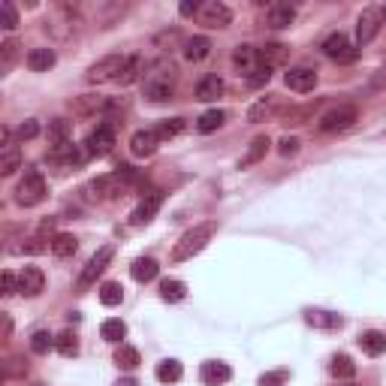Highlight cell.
<instances>
[{
    "instance_id": "cell-10",
    "label": "cell",
    "mask_w": 386,
    "mask_h": 386,
    "mask_svg": "<svg viewBox=\"0 0 386 386\" xmlns=\"http://www.w3.org/2000/svg\"><path fill=\"white\" fill-rule=\"evenodd\" d=\"M233 21V9L226 4H218V0H211V4H202L199 9V25L209 28V30H223L230 28Z\"/></svg>"
},
{
    "instance_id": "cell-4",
    "label": "cell",
    "mask_w": 386,
    "mask_h": 386,
    "mask_svg": "<svg viewBox=\"0 0 386 386\" xmlns=\"http://www.w3.org/2000/svg\"><path fill=\"white\" fill-rule=\"evenodd\" d=\"M112 257H115V245H103V247H97V254L88 259V266L82 269V275H78V281H76V290H88V287H94L97 278H100V275H103V271L109 269Z\"/></svg>"
},
{
    "instance_id": "cell-3",
    "label": "cell",
    "mask_w": 386,
    "mask_h": 386,
    "mask_svg": "<svg viewBox=\"0 0 386 386\" xmlns=\"http://www.w3.org/2000/svg\"><path fill=\"white\" fill-rule=\"evenodd\" d=\"M45 193H49V185H45L42 172L40 169H28L25 178H21L18 187H16V202L18 206H25V209H33L45 199Z\"/></svg>"
},
{
    "instance_id": "cell-43",
    "label": "cell",
    "mask_w": 386,
    "mask_h": 386,
    "mask_svg": "<svg viewBox=\"0 0 386 386\" xmlns=\"http://www.w3.org/2000/svg\"><path fill=\"white\" fill-rule=\"evenodd\" d=\"M160 296H163V302H181L187 296V287L181 281H163L160 283Z\"/></svg>"
},
{
    "instance_id": "cell-22",
    "label": "cell",
    "mask_w": 386,
    "mask_h": 386,
    "mask_svg": "<svg viewBox=\"0 0 386 386\" xmlns=\"http://www.w3.org/2000/svg\"><path fill=\"white\" fill-rule=\"evenodd\" d=\"M73 112L76 115H97V112H106L112 103L106 97H100V94H85V97H78V100H73Z\"/></svg>"
},
{
    "instance_id": "cell-31",
    "label": "cell",
    "mask_w": 386,
    "mask_h": 386,
    "mask_svg": "<svg viewBox=\"0 0 386 386\" xmlns=\"http://www.w3.org/2000/svg\"><path fill=\"white\" fill-rule=\"evenodd\" d=\"M329 371H332V378H338V380H350L356 374V362L347 353H338V356H332V362H329Z\"/></svg>"
},
{
    "instance_id": "cell-25",
    "label": "cell",
    "mask_w": 386,
    "mask_h": 386,
    "mask_svg": "<svg viewBox=\"0 0 386 386\" xmlns=\"http://www.w3.org/2000/svg\"><path fill=\"white\" fill-rule=\"evenodd\" d=\"M259 52V64H266V66H271V70H275L278 64H283L290 58V49L283 42H266L263 49H257Z\"/></svg>"
},
{
    "instance_id": "cell-49",
    "label": "cell",
    "mask_w": 386,
    "mask_h": 386,
    "mask_svg": "<svg viewBox=\"0 0 386 386\" xmlns=\"http://www.w3.org/2000/svg\"><path fill=\"white\" fill-rule=\"evenodd\" d=\"M16 136H18L21 142H28V139H37V136H40V124L33 121V118H30V121H25V124H18Z\"/></svg>"
},
{
    "instance_id": "cell-13",
    "label": "cell",
    "mask_w": 386,
    "mask_h": 386,
    "mask_svg": "<svg viewBox=\"0 0 386 386\" xmlns=\"http://www.w3.org/2000/svg\"><path fill=\"white\" fill-rule=\"evenodd\" d=\"M42 290H45V275H42V269H37V266H25V269L18 271V293H21V296L33 299V296H40Z\"/></svg>"
},
{
    "instance_id": "cell-38",
    "label": "cell",
    "mask_w": 386,
    "mask_h": 386,
    "mask_svg": "<svg viewBox=\"0 0 386 386\" xmlns=\"http://www.w3.org/2000/svg\"><path fill=\"white\" fill-rule=\"evenodd\" d=\"M181 130H185V118H166V121H160V124L154 127V133H157V139H160V142L175 139Z\"/></svg>"
},
{
    "instance_id": "cell-26",
    "label": "cell",
    "mask_w": 386,
    "mask_h": 386,
    "mask_svg": "<svg viewBox=\"0 0 386 386\" xmlns=\"http://www.w3.org/2000/svg\"><path fill=\"white\" fill-rule=\"evenodd\" d=\"M211 54V40L209 37H190L185 42V58L190 64H199V61H206Z\"/></svg>"
},
{
    "instance_id": "cell-28",
    "label": "cell",
    "mask_w": 386,
    "mask_h": 386,
    "mask_svg": "<svg viewBox=\"0 0 386 386\" xmlns=\"http://www.w3.org/2000/svg\"><path fill=\"white\" fill-rule=\"evenodd\" d=\"M133 281H139V283H148V281H154L157 278V271H160V266H157V259H151V257H139L133 263Z\"/></svg>"
},
{
    "instance_id": "cell-24",
    "label": "cell",
    "mask_w": 386,
    "mask_h": 386,
    "mask_svg": "<svg viewBox=\"0 0 386 386\" xmlns=\"http://www.w3.org/2000/svg\"><path fill=\"white\" fill-rule=\"evenodd\" d=\"M269 136H257V139L247 145V151H245V157L238 160V169H251V166H257L259 160L266 157V151H269Z\"/></svg>"
},
{
    "instance_id": "cell-42",
    "label": "cell",
    "mask_w": 386,
    "mask_h": 386,
    "mask_svg": "<svg viewBox=\"0 0 386 386\" xmlns=\"http://www.w3.org/2000/svg\"><path fill=\"white\" fill-rule=\"evenodd\" d=\"M52 347H54V335H49L45 329H37V332L30 335V350H33L37 356H45Z\"/></svg>"
},
{
    "instance_id": "cell-52",
    "label": "cell",
    "mask_w": 386,
    "mask_h": 386,
    "mask_svg": "<svg viewBox=\"0 0 386 386\" xmlns=\"http://www.w3.org/2000/svg\"><path fill=\"white\" fill-rule=\"evenodd\" d=\"M16 290H18V278L13 275V271H4V290H0L4 293V299H9Z\"/></svg>"
},
{
    "instance_id": "cell-54",
    "label": "cell",
    "mask_w": 386,
    "mask_h": 386,
    "mask_svg": "<svg viewBox=\"0 0 386 386\" xmlns=\"http://www.w3.org/2000/svg\"><path fill=\"white\" fill-rule=\"evenodd\" d=\"M9 332H13V320H9V317L4 314V335L9 338Z\"/></svg>"
},
{
    "instance_id": "cell-40",
    "label": "cell",
    "mask_w": 386,
    "mask_h": 386,
    "mask_svg": "<svg viewBox=\"0 0 386 386\" xmlns=\"http://www.w3.org/2000/svg\"><path fill=\"white\" fill-rule=\"evenodd\" d=\"M18 169H21V151L18 148H9V151L0 154V175L9 178V175H16Z\"/></svg>"
},
{
    "instance_id": "cell-46",
    "label": "cell",
    "mask_w": 386,
    "mask_h": 386,
    "mask_svg": "<svg viewBox=\"0 0 386 386\" xmlns=\"http://www.w3.org/2000/svg\"><path fill=\"white\" fill-rule=\"evenodd\" d=\"M45 247H52V242L45 235H30V238H25V245H18V254H42Z\"/></svg>"
},
{
    "instance_id": "cell-34",
    "label": "cell",
    "mask_w": 386,
    "mask_h": 386,
    "mask_svg": "<svg viewBox=\"0 0 386 386\" xmlns=\"http://www.w3.org/2000/svg\"><path fill=\"white\" fill-rule=\"evenodd\" d=\"M359 347L365 350L368 356H380L383 350H386V335L383 332H374V329H371V332H362L359 335Z\"/></svg>"
},
{
    "instance_id": "cell-2",
    "label": "cell",
    "mask_w": 386,
    "mask_h": 386,
    "mask_svg": "<svg viewBox=\"0 0 386 386\" xmlns=\"http://www.w3.org/2000/svg\"><path fill=\"white\" fill-rule=\"evenodd\" d=\"M214 233H218V221H202L197 226H190V230L175 242L169 259H172V263H187V259H193L199 251H206V245L214 238Z\"/></svg>"
},
{
    "instance_id": "cell-41",
    "label": "cell",
    "mask_w": 386,
    "mask_h": 386,
    "mask_svg": "<svg viewBox=\"0 0 386 386\" xmlns=\"http://www.w3.org/2000/svg\"><path fill=\"white\" fill-rule=\"evenodd\" d=\"M54 347H58V353L61 356H76L78 353V338L70 332V329H66V332H61V335H54Z\"/></svg>"
},
{
    "instance_id": "cell-44",
    "label": "cell",
    "mask_w": 386,
    "mask_h": 386,
    "mask_svg": "<svg viewBox=\"0 0 386 386\" xmlns=\"http://www.w3.org/2000/svg\"><path fill=\"white\" fill-rule=\"evenodd\" d=\"M308 323L311 326H323V329H338L344 320L338 314H329V311H308Z\"/></svg>"
},
{
    "instance_id": "cell-8",
    "label": "cell",
    "mask_w": 386,
    "mask_h": 386,
    "mask_svg": "<svg viewBox=\"0 0 386 386\" xmlns=\"http://www.w3.org/2000/svg\"><path fill=\"white\" fill-rule=\"evenodd\" d=\"M320 49L329 61H338V64H353L356 54H359V49L344 37V33H329Z\"/></svg>"
},
{
    "instance_id": "cell-7",
    "label": "cell",
    "mask_w": 386,
    "mask_h": 386,
    "mask_svg": "<svg viewBox=\"0 0 386 386\" xmlns=\"http://www.w3.org/2000/svg\"><path fill=\"white\" fill-rule=\"evenodd\" d=\"M124 66V58L121 54H106V58H100L97 64L88 66L85 73V82L88 85H103V82H118V73Z\"/></svg>"
},
{
    "instance_id": "cell-48",
    "label": "cell",
    "mask_w": 386,
    "mask_h": 386,
    "mask_svg": "<svg viewBox=\"0 0 386 386\" xmlns=\"http://www.w3.org/2000/svg\"><path fill=\"white\" fill-rule=\"evenodd\" d=\"M181 40V33L172 28V30H163V33H157V37H154V45H157V49H172V45Z\"/></svg>"
},
{
    "instance_id": "cell-39",
    "label": "cell",
    "mask_w": 386,
    "mask_h": 386,
    "mask_svg": "<svg viewBox=\"0 0 386 386\" xmlns=\"http://www.w3.org/2000/svg\"><path fill=\"white\" fill-rule=\"evenodd\" d=\"M100 302L109 305V308H115V305L124 302V287L115 283V281H106L103 287H100Z\"/></svg>"
},
{
    "instance_id": "cell-35",
    "label": "cell",
    "mask_w": 386,
    "mask_h": 386,
    "mask_svg": "<svg viewBox=\"0 0 386 386\" xmlns=\"http://www.w3.org/2000/svg\"><path fill=\"white\" fill-rule=\"evenodd\" d=\"M70 121H64V118H54L49 121V130H45V136H49V145H64V142H70Z\"/></svg>"
},
{
    "instance_id": "cell-33",
    "label": "cell",
    "mask_w": 386,
    "mask_h": 386,
    "mask_svg": "<svg viewBox=\"0 0 386 386\" xmlns=\"http://www.w3.org/2000/svg\"><path fill=\"white\" fill-rule=\"evenodd\" d=\"M139 362H142V356H139V350H136V347L121 344V347L115 350V365H118V368L136 371V368H139Z\"/></svg>"
},
{
    "instance_id": "cell-29",
    "label": "cell",
    "mask_w": 386,
    "mask_h": 386,
    "mask_svg": "<svg viewBox=\"0 0 386 386\" xmlns=\"http://www.w3.org/2000/svg\"><path fill=\"white\" fill-rule=\"evenodd\" d=\"M275 109H278V100L275 97H263V100H257V103L247 109V121L259 124V121H266V118L275 115Z\"/></svg>"
},
{
    "instance_id": "cell-5",
    "label": "cell",
    "mask_w": 386,
    "mask_h": 386,
    "mask_svg": "<svg viewBox=\"0 0 386 386\" xmlns=\"http://www.w3.org/2000/svg\"><path fill=\"white\" fill-rule=\"evenodd\" d=\"M356 118H359V109L350 106V103H344V106L329 109L326 115L317 121V130H320V133H341V130H350V127H353Z\"/></svg>"
},
{
    "instance_id": "cell-1",
    "label": "cell",
    "mask_w": 386,
    "mask_h": 386,
    "mask_svg": "<svg viewBox=\"0 0 386 386\" xmlns=\"http://www.w3.org/2000/svg\"><path fill=\"white\" fill-rule=\"evenodd\" d=\"M145 78V97L151 100V103H169V100L175 97V85H178V66L172 61H154L148 66V73L142 76Z\"/></svg>"
},
{
    "instance_id": "cell-50",
    "label": "cell",
    "mask_w": 386,
    "mask_h": 386,
    "mask_svg": "<svg viewBox=\"0 0 386 386\" xmlns=\"http://www.w3.org/2000/svg\"><path fill=\"white\" fill-rule=\"evenodd\" d=\"M287 378H290V371H269V374H263V378H259V386H283L287 383Z\"/></svg>"
},
{
    "instance_id": "cell-45",
    "label": "cell",
    "mask_w": 386,
    "mask_h": 386,
    "mask_svg": "<svg viewBox=\"0 0 386 386\" xmlns=\"http://www.w3.org/2000/svg\"><path fill=\"white\" fill-rule=\"evenodd\" d=\"M0 28H4V30H16L18 28V13H16L13 0H4V4H0Z\"/></svg>"
},
{
    "instance_id": "cell-18",
    "label": "cell",
    "mask_w": 386,
    "mask_h": 386,
    "mask_svg": "<svg viewBox=\"0 0 386 386\" xmlns=\"http://www.w3.org/2000/svg\"><path fill=\"white\" fill-rule=\"evenodd\" d=\"M157 145H160V139H157L154 130H136L130 136V151L133 157H151L157 151Z\"/></svg>"
},
{
    "instance_id": "cell-30",
    "label": "cell",
    "mask_w": 386,
    "mask_h": 386,
    "mask_svg": "<svg viewBox=\"0 0 386 386\" xmlns=\"http://www.w3.org/2000/svg\"><path fill=\"white\" fill-rule=\"evenodd\" d=\"M78 251V238L76 235H70V233H58L52 238V254L54 257H61V259H66V257H73Z\"/></svg>"
},
{
    "instance_id": "cell-47",
    "label": "cell",
    "mask_w": 386,
    "mask_h": 386,
    "mask_svg": "<svg viewBox=\"0 0 386 386\" xmlns=\"http://www.w3.org/2000/svg\"><path fill=\"white\" fill-rule=\"evenodd\" d=\"M269 78H271V66H266V64H259L257 70L247 76V85L251 88H263V85H269Z\"/></svg>"
},
{
    "instance_id": "cell-53",
    "label": "cell",
    "mask_w": 386,
    "mask_h": 386,
    "mask_svg": "<svg viewBox=\"0 0 386 386\" xmlns=\"http://www.w3.org/2000/svg\"><path fill=\"white\" fill-rule=\"evenodd\" d=\"M199 9H202V6L197 4V0H193V4H190V0H187V4H181V6H178V13H181V16H197V13H199Z\"/></svg>"
},
{
    "instance_id": "cell-37",
    "label": "cell",
    "mask_w": 386,
    "mask_h": 386,
    "mask_svg": "<svg viewBox=\"0 0 386 386\" xmlns=\"http://www.w3.org/2000/svg\"><path fill=\"white\" fill-rule=\"evenodd\" d=\"M100 335H103L109 344H121V338L127 335V323L118 320V317H112V320H106L103 326H100Z\"/></svg>"
},
{
    "instance_id": "cell-15",
    "label": "cell",
    "mask_w": 386,
    "mask_h": 386,
    "mask_svg": "<svg viewBox=\"0 0 386 386\" xmlns=\"http://www.w3.org/2000/svg\"><path fill=\"white\" fill-rule=\"evenodd\" d=\"M85 157H88V151H82L73 142L52 145V148H49V160L52 163H61V166H78V163H85Z\"/></svg>"
},
{
    "instance_id": "cell-32",
    "label": "cell",
    "mask_w": 386,
    "mask_h": 386,
    "mask_svg": "<svg viewBox=\"0 0 386 386\" xmlns=\"http://www.w3.org/2000/svg\"><path fill=\"white\" fill-rule=\"evenodd\" d=\"M223 121H226V112L223 109H209V112H202V115H199L197 130L199 133H214V130L223 127Z\"/></svg>"
},
{
    "instance_id": "cell-12",
    "label": "cell",
    "mask_w": 386,
    "mask_h": 386,
    "mask_svg": "<svg viewBox=\"0 0 386 386\" xmlns=\"http://www.w3.org/2000/svg\"><path fill=\"white\" fill-rule=\"evenodd\" d=\"M160 206H163V190H151V193H145V199L139 202V206L133 209V214H130V223L133 226H142V223H148L157 211H160Z\"/></svg>"
},
{
    "instance_id": "cell-55",
    "label": "cell",
    "mask_w": 386,
    "mask_h": 386,
    "mask_svg": "<svg viewBox=\"0 0 386 386\" xmlns=\"http://www.w3.org/2000/svg\"><path fill=\"white\" fill-rule=\"evenodd\" d=\"M118 386H139V383H136L133 378H127V380H118Z\"/></svg>"
},
{
    "instance_id": "cell-36",
    "label": "cell",
    "mask_w": 386,
    "mask_h": 386,
    "mask_svg": "<svg viewBox=\"0 0 386 386\" xmlns=\"http://www.w3.org/2000/svg\"><path fill=\"white\" fill-rule=\"evenodd\" d=\"M18 49H21V45H18V40H13V37L0 42V70H4V73L13 70V64L18 61Z\"/></svg>"
},
{
    "instance_id": "cell-9",
    "label": "cell",
    "mask_w": 386,
    "mask_h": 386,
    "mask_svg": "<svg viewBox=\"0 0 386 386\" xmlns=\"http://www.w3.org/2000/svg\"><path fill=\"white\" fill-rule=\"evenodd\" d=\"M112 148H115V127H112V124H97L85 139V151L97 154V157H106Z\"/></svg>"
},
{
    "instance_id": "cell-14",
    "label": "cell",
    "mask_w": 386,
    "mask_h": 386,
    "mask_svg": "<svg viewBox=\"0 0 386 386\" xmlns=\"http://www.w3.org/2000/svg\"><path fill=\"white\" fill-rule=\"evenodd\" d=\"M283 85L290 90H296V94H308V90L317 88V73L308 70V66H293V70L283 76Z\"/></svg>"
},
{
    "instance_id": "cell-16",
    "label": "cell",
    "mask_w": 386,
    "mask_h": 386,
    "mask_svg": "<svg viewBox=\"0 0 386 386\" xmlns=\"http://www.w3.org/2000/svg\"><path fill=\"white\" fill-rule=\"evenodd\" d=\"M233 66L247 78L259 66V52L254 49V45H235L233 49Z\"/></svg>"
},
{
    "instance_id": "cell-51",
    "label": "cell",
    "mask_w": 386,
    "mask_h": 386,
    "mask_svg": "<svg viewBox=\"0 0 386 386\" xmlns=\"http://www.w3.org/2000/svg\"><path fill=\"white\" fill-rule=\"evenodd\" d=\"M278 151H281V157L299 154V139H296V136H283V139L278 142Z\"/></svg>"
},
{
    "instance_id": "cell-20",
    "label": "cell",
    "mask_w": 386,
    "mask_h": 386,
    "mask_svg": "<svg viewBox=\"0 0 386 386\" xmlns=\"http://www.w3.org/2000/svg\"><path fill=\"white\" fill-rule=\"evenodd\" d=\"M142 76H145V61L139 58V54H127V58H124L121 73H118V85H121V88L136 85Z\"/></svg>"
},
{
    "instance_id": "cell-27",
    "label": "cell",
    "mask_w": 386,
    "mask_h": 386,
    "mask_svg": "<svg viewBox=\"0 0 386 386\" xmlns=\"http://www.w3.org/2000/svg\"><path fill=\"white\" fill-rule=\"evenodd\" d=\"M154 378L160 383H178L181 378H185V365H181L178 359H163L160 365L154 368Z\"/></svg>"
},
{
    "instance_id": "cell-56",
    "label": "cell",
    "mask_w": 386,
    "mask_h": 386,
    "mask_svg": "<svg viewBox=\"0 0 386 386\" xmlns=\"http://www.w3.org/2000/svg\"><path fill=\"white\" fill-rule=\"evenodd\" d=\"M380 21H383V25H386V9H383V13H380Z\"/></svg>"
},
{
    "instance_id": "cell-23",
    "label": "cell",
    "mask_w": 386,
    "mask_h": 386,
    "mask_svg": "<svg viewBox=\"0 0 386 386\" xmlns=\"http://www.w3.org/2000/svg\"><path fill=\"white\" fill-rule=\"evenodd\" d=\"M54 64H58V54H54V49H45V45H42V49H30L28 52V66H30L33 73H49Z\"/></svg>"
},
{
    "instance_id": "cell-57",
    "label": "cell",
    "mask_w": 386,
    "mask_h": 386,
    "mask_svg": "<svg viewBox=\"0 0 386 386\" xmlns=\"http://www.w3.org/2000/svg\"><path fill=\"white\" fill-rule=\"evenodd\" d=\"M37 386H42V383H37Z\"/></svg>"
},
{
    "instance_id": "cell-17",
    "label": "cell",
    "mask_w": 386,
    "mask_h": 386,
    "mask_svg": "<svg viewBox=\"0 0 386 386\" xmlns=\"http://www.w3.org/2000/svg\"><path fill=\"white\" fill-rule=\"evenodd\" d=\"M293 21H296V6H290V4H271L266 9V25L269 28L283 30V28H290Z\"/></svg>"
},
{
    "instance_id": "cell-6",
    "label": "cell",
    "mask_w": 386,
    "mask_h": 386,
    "mask_svg": "<svg viewBox=\"0 0 386 386\" xmlns=\"http://www.w3.org/2000/svg\"><path fill=\"white\" fill-rule=\"evenodd\" d=\"M124 190H127V181H124L118 172L100 175V178H94V181H90V185L85 187L88 199H97V202H103V199H118Z\"/></svg>"
},
{
    "instance_id": "cell-11",
    "label": "cell",
    "mask_w": 386,
    "mask_h": 386,
    "mask_svg": "<svg viewBox=\"0 0 386 386\" xmlns=\"http://www.w3.org/2000/svg\"><path fill=\"white\" fill-rule=\"evenodd\" d=\"M380 13L374 6H368V9H362L359 13V21H356V45L362 49V45H368L374 37H378V30H380Z\"/></svg>"
},
{
    "instance_id": "cell-21",
    "label": "cell",
    "mask_w": 386,
    "mask_h": 386,
    "mask_svg": "<svg viewBox=\"0 0 386 386\" xmlns=\"http://www.w3.org/2000/svg\"><path fill=\"white\" fill-rule=\"evenodd\" d=\"M218 97H223V78L221 76H202L197 85V100L199 103H214Z\"/></svg>"
},
{
    "instance_id": "cell-19",
    "label": "cell",
    "mask_w": 386,
    "mask_h": 386,
    "mask_svg": "<svg viewBox=\"0 0 386 386\" xmlns=\"http://www.w3.org/2000/svg\"><path fill=\"white\" fill-rule=\"evenodd\" d=\"M199 378H202V383H206V386H223L226 380L233 378V368L226 365V362H202Z\"/></svg>"
}]
</instances>
